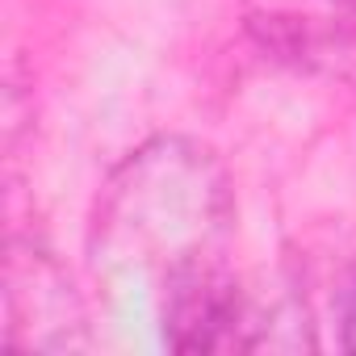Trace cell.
Segmentation results:
<instances>
[{
  "label": "cell",
  "instance_id": "obj_1",
  "mask_svg": "<svg viewBox=\"0 0 356 356\" xmlns=\"http://www.w3.org/2000/svg\"><path fill=\"white\" fill-rule=\"evenodd\" d=\"M227 193L214 163L181 143L138 151L109 185L97 214L101 248L130 264H197V248L222 227Z\"/></svg>",
  "mask_w": 356,
  "mask_h": 356
},
{
  "label": "cell",
  "instance_id": "obj_2",
  "mask_svg": "<svg viewBox=\"0 0 356 356\" xmlns=\"http://www.w3.org/2000/svg\"><path fill=\"white\" fill-rule=\"evenodd\" d=\"M248 310L222 273L206 264H185L168 277V310L163 335L176 352H235L252 348L248 339Z\"/></svg>",
  "mask_w": 356,
  "mask_h": 356
},
{
  "label": "cell",
  "instance_id": "obj_3",
  "mask_svg": "<svg viewBox=\"0 0 356 356\" xmlns=\"http://www.w3.org/2000/svg\"><path fill=\"white\" fill-rule=\"evenodd\" d=\"M5 339L13 348H72V331H80V302L72 293V281L55 273L51 260L30 256L26 264H9L5 281Z\"/></svg>",
  "mask_w": 356,
  "mask_h": 356
},
{
  "label": "cell",
  "instance_id": "obj_4",
  "mask_svg": "<svg viewBox=\"0 0 356 356\" xmlns=\"http://www.w3.org/2000/svg\"><path fill=\"white\" fill-rule=\"evenodd\" d=\"M343 348L356 352V281H352V289L343 298Z\"/></svg>",
  "mask_w": 356,
  "mask_h": 356
}]
</instances>
